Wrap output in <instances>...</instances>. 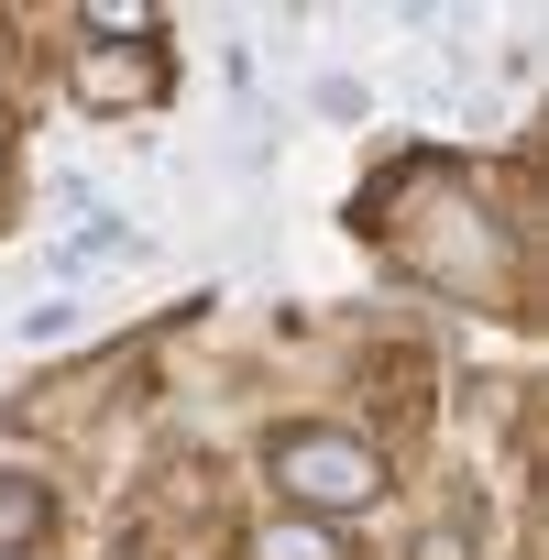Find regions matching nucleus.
Segmentation results:
<instances>
[{
	"label": "nucleus",
	"instance_id": "obj_1",
	"mask_svg": "<svg viewBox=\"0 0 549 560\" xmlns=\"http://www.w3.org/2000/svg\"><path fill=\"white\" fill-rule=\"evenodd\" d=\"M264 472H274V494H287L297 516H319V527L385 494V451L352 440V429H287V440H264Z\"/></svg>",
	"mask_w": 549,
	"mask_h": 560
},
{
	"label": "nucleus",
	"instance_id": "obj_2",
	"mask_svg": "<svg viewBox=\"0 0 549 560\" xmlns=\"http://www.w3.org/2000/svg\"><path fill=\"white\" fill-rule=\"evenodd\" d=\"M78 100L89 110H154L165 100V56L154 45H78Z\"/></svg>",
	"mask_w": 549,
	"mask_h": 560
},
{
	"label": "nucleus",
	"instance_id": "obj_3",
	"mask_svg": "<svg viewBox=\"0 0 549 560\" xmlns=\"http://www.w3.org/2000/svg\"><path fill=\"white\" fill-rule=\"evenodd\" d=\"M253 560H352V549H341V527H319V516H274V527L253 538Z\"/></svg>",
	"mask_w": 549,
	"mask_h": 560
},
{
	"label": "nucleus",
	"instance_id": "obj_4",
	"mask_svg": "<svg viewBox=\"0 0 549 560\" xmlns=\"http://www.w3.org/2000/svg\"><path fill=\"white\" fill-rule=\"evenodd\" d=\"M34 538H45V483L34 472H0V560L34 549Z\"/></svg>",
	"mask_w": 549,
	"mask_h": 560
},
{
	"label": "nucleus",
	"instance_id": "obj_5",
	"mask_svg": "<svg viewBox=\"0 0 549 560\" xmlns=\"http://www.w3.org/2000/svg\"><path fill=\"white\" fill-rule=\"evenodd\" d=\"M100 253L121 264V253H143V231H132V220H89V231L67 242V264H100Z\"/></svg>",
	"mask_w": 549,
	"mask_h": 560
},
{
	"label": "nucleus",
	"instance_id": "obj_6",
	"mask_svg": "<svg viewBox=\"0 0 549 560\" xmlns=\"http://www.w3.org/2000/svg\"><path fill=\"white\" fill-rule=\"evenodd\" d=\"M78 319H89V308H78V298H45V308H23V341H67V330H78Z\"/></svg>",
	"mask_w": 549,
	"mask_h": 560
},
{
	"label": "nucleus",
	"instance_id": "obj_7",
	"mask_svg": "<svg viewBox=\"0 0 549 560\" xmlns=\"http://www.w3.org/2000/svg\"><path fill=\"white\" fill-rule=\"evenodd\" d=\"M407 560H472V549H462V538H451V527H429V538H418V549H407Z\"/></svg>",
	"mask_w": 549,
	"mask_h": 560
},
{
	"label": "nucleus",
	"instance_id": "obj_8",
	"mask_svg": "<svg viewBox=\"0 0 549 560\" xmlns=\"http://www.w3.org/2000/svg\"><path fill=\"white\" fill-rule=\"evenodd\" d=\"M0 143H12V110H0Z\"/></svg>",
	"mask_w": 549,
	"mask_h": 560
}]
</instances>
